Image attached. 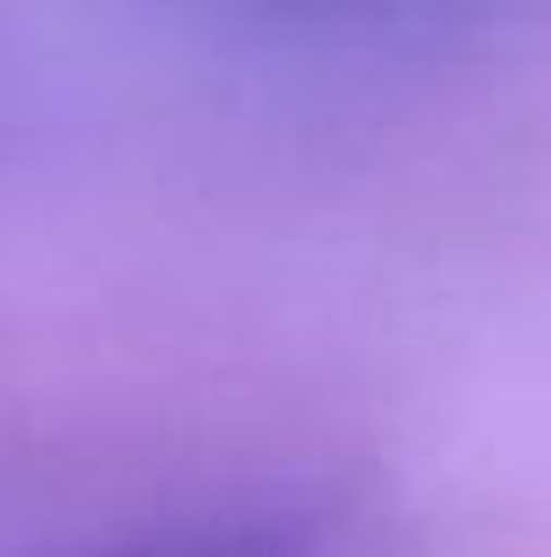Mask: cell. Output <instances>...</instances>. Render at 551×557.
Segmentation results:
<instances>
[{
	"instance_id": "6da1fadb",
	"label": "cell",
	"mask_w": 551,
	"mask_h": 557,
	"mask_svg": "<svg viewBox=\"0 0 551 557\" xmlns=\"http://www.w3.org/2000/svg\"><path fill=\"white\" fill-rule=\"evenodd\" d=\"M340 536L346 516L326 494H234L78 536L50 557H340Z\"/></svg>"
},
{
	"instance_id": "7a4b0ae2",
	"label": "cell",
	"mask_w": 551,
	"mask_h": 557,
	"mask_svg": "<svg viewBox=\"0 0 551 557\" xmlns=\"http://www.w3.org/2000/svg\"><path fill=\"white\" fill-rule=\"evenodd\" d=\"M283 36H332V42H439L467 28H510L551 14V0H220Z\"/></svg>"
}]
</instances>
